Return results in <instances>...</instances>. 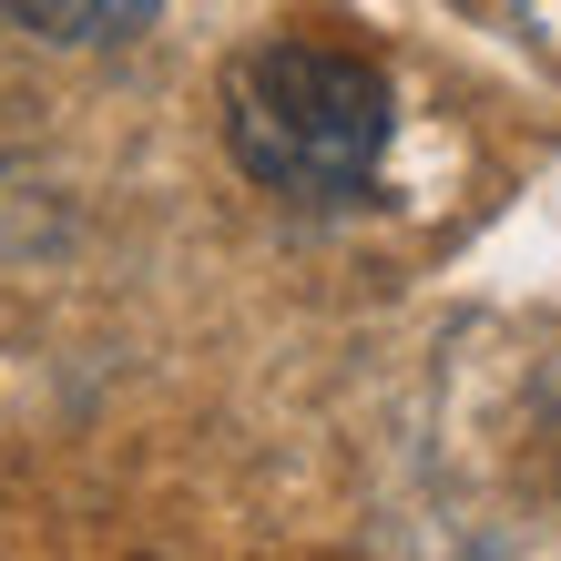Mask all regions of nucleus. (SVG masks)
Here are the masks:
<instances>
[{
  "instance_id": "obj_1",
  "label": "nucleus",
  "mask_w": 561,
  "mask_h": 561,
  "mask_svg": "<svg viewBox=\"0 0 561 561\" xmlns=\"http://www.w3.org/2000/svg\"><path fill=\"white\" fill-rule=\"evenodd\" d=\"M388 134H399V92L368 51L286 31L225 72V153L286 205H357L388 163Z\"/></svg>"
},
{
  "instance_id": "obj_2",
  "label": "nucleus",
  "mask_w": 561,
  "mask_h": 561,
  "mask_svg": "<svg viewBox=\"0 0 561 561\" xmlns=\"http://www.w3.org/2000/svg\"><path fill=\"white\" fill-rule=\"evenodd\" d=\"M21 31H42V42H72V51H92V42H134V31H153V11L163 0H0Z\"/></svg>"
}]
</instances>
